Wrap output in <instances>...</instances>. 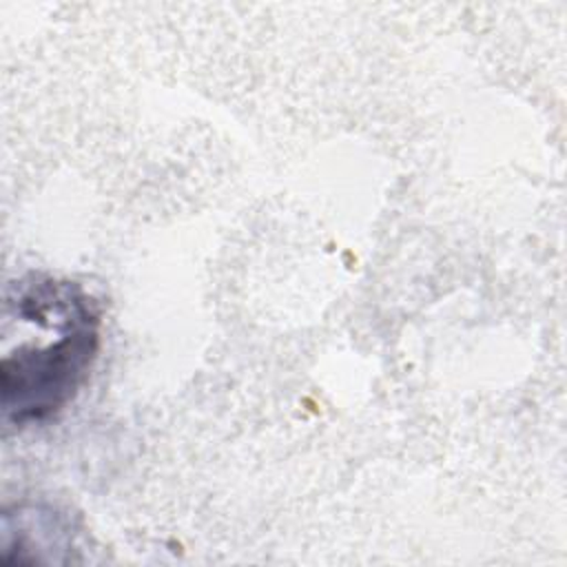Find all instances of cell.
Returning a JSON list of instances; mask_svg holds the SVG:
<instances>
[{
  "label": "cell",
  "mask_w": 567,
  "mask_h": 567,
  "mask_svg": "<svg viewBox=\"0 0 567 567\" xmlns=\"http://www.w3.org/2000/svg\"><path fill=\"white\" fill-rule=\"evenodd\" d=\"M100 308L71 321L44 346L29 343L0 361V403L4 419L35 425L62 412L84 385L100 348Z\"/></svg>",
  "instance_id": "cell-1"
},
{
  "label": "cell",
  "mask_w": 567,
  "mask_h": 567,
  "mask_svg": "<svg viewBox=\"0 0 567 567\" xmlns=\"http://www.w3.org/2000/svg\"><path fill=\"white\" fill-rule=\"evenodd\" d=\"M2 560L40 563L53 549H73L75 527L66 512L29 503L2 514Z\"/></svg>",
  "instance_id": "cell-2"
}]
</instances>
